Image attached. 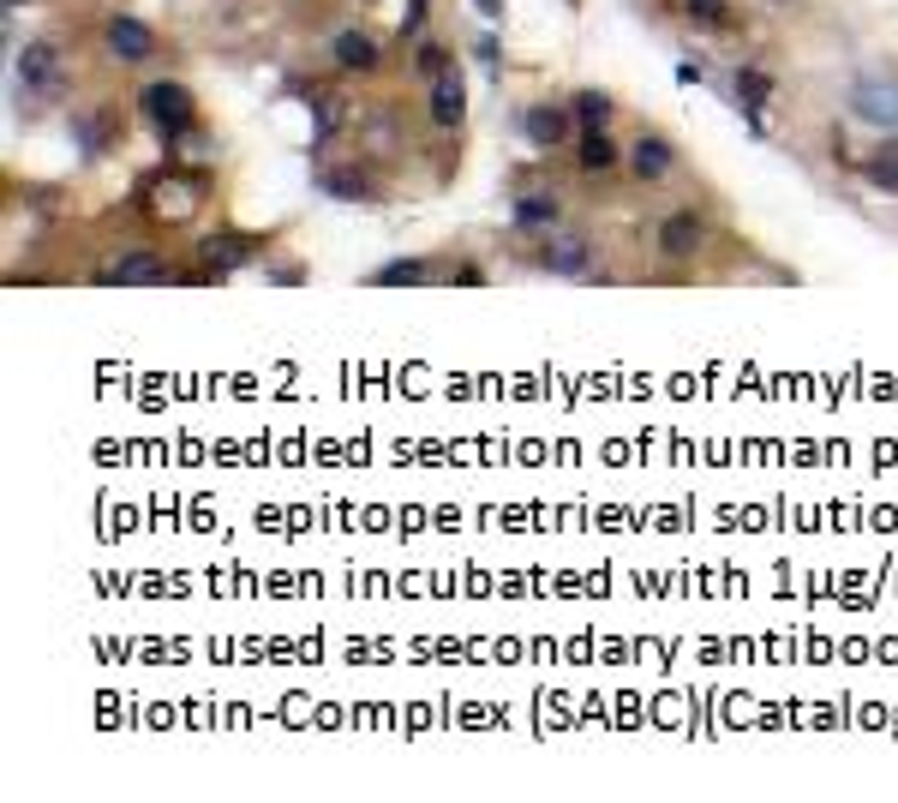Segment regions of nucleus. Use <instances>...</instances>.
<instances>
[{
    "label": "nucleus",
    "mask_w": 898,
    "mask_h": 803,
    "mask_svg": "<svg viewBox=\"0 0 898 803\" xmlns=\"http://www.w3.org/2000/svg\"><path fill=\"white\" fill-rule=\"evenodd\" d=\"M138 108H145V121L162 133V145H169V150L192 133V126H198V102H192V91H186V84H169V79L145 84Z\"/></svg>",
    "instance_id": "f257e3e1"
},
{
    "label": "nucleus",
    "mask_w": 898,
    "mask_h": 803,
    "mask_svg": "<svg viewBox=\"0 0 898 803\" xmlns=\"http://www.w3.org/2000/svg\"><path fill=\"white\" fill-rule=\"evenodd\" d=\"M169 259L162 252H150V246H133V252H120V259H108L96 271V283L102 288H138V283H169Z\"/></svg>",
    "instance_id": "f03ea898"
},
{
    "label": "nucleus",
    "mask_w": 898,
    "mask_h": 803,
    "mask_svg": "<svg viewBox=\"0 0 898 803\" xmlns=\"http://www.w3.org/2000/svg\"><path fill=\"white\" fill-rule=\"evenodd\" d=\"M102 43H108V55L120 60V67H145V60L157 55V31H150L145 19H133V12H114Z\"/></svg>",
    "instance_id": "7ed1b4c3"
},
{
    "label": "nucleus",
    "mask_w": 898,
    "mask_h": 803,
    "mask_svg": "<svg viewBox=\"0 0 898 803\" xmlns=\"http://www.w3.org/2000/svg\"><path fill=\"white\" fill-rule=\"evenodd\" d=\"M252 252H258V240H246V234H210L198 246V283H216V276H228V271H240V264H252Z\"/></svg>",
    "instance_id": "20e7f679"
},
{
    "label": "nucleus",
    "mask_w": 898,
    "mask_h": 803,
    "mask_svg": "<svg viewBox=\"0 0 898 803\" xmlns=\"http://www.w3.org/2000/svg\"><path fill=\"white\" fill-rule=\"evenodd\" d=\"M12 60H19L24 91H36V96H60V48H55V43H24Z\"/></svg>",
    "instance_id": "39448f33"
},
{
    "label": "nucleus",
    "mask_w": 898,
    "mask_h": 803,
    "mask_svg": "<svg viewBox=\"0 0 898 803\" xmlns=\"http://www.w3.org/2000/svg\"><path fill=\"white\" fill-rule=\"evenodd\" d=\"M539 264H545L551 276H594V246H587L582 234H557V228H551V240L539 246Z\"/></svg>",
    "instance_id": "423d86ee"
},
{
    "label": "nucleus",
    "mask_w": 898,
    "mask_h": 803,
    "mask_svg": "<svg viewBox=\"0 0 898 803\" xmlns=\"http://www.w3.org/2000/svg\"><path fill=\"white\" fill-rule=\"evenodd\" d=\"M707 246V228H701V216L695 210H671L659 222V252L671 264H683V259H695V252Z\"/></svg>",
    "instance_id": "0eeeda50"
},
{
    "label": "nucleus",
    "mask_w": 898,
    "mask_h": 803,
    "mask_svg": "<svg viewBox=\"0 0 898 803\" xmlns=\"http://www.w3.org/2000/svg\"><path fill=\"white\" fill-rule=\"evenodd\" d=\"M330 60H336V72H348V79H371V72L383 67L378 43H371L366 31H336L330 36Z\"/></svg>",
    "instance_id": "6e6552de"
},
{
    "label": "nucleus",
    "mask_w": 898,
    "mask_h": 803,
    "mask_svg": "<svg viewBox=\"0 0 898 803\" xmlns=\"http://www.w3.org/2000/svg\"><path fill=\"white\" fill-rule=\"evenodd\" d=\"M629 174H635V181H665V174L677 169V150H671V138H659V133H641L635 145H629Z\"/></svg>",
    "instance_id": "1a4fd4ad"
},
{
    "label": "nucleus",
    "mask_w": 898,
    "mask_h": 803,
    "mask_svg": "<svg viewBox=\"0 0 898 803\" xmlns=\"http://www.w3.org/2000/svg\"><path fill=\"white\" fill-rule=\"evenodd\" d=\"M851 108L863 114L868 126H887V133H898V84H887V79H856Z\"/></svg>",
    "instance_id": "9d476101"
},
{
    "label": "nucleus",
    "mask_w": 898,
    "mask_h": 803,
    "mask_svg": "<svg viewBox=\"0 0 898 803\" xmlns=\"http://www.w3.org/2000/svg\"><path fill=\"white\" fill-rule=\"evenodd\" d=\"M569 126H575V114L569 108H551V102H533V108L521 114V133H528L533 150H557L563 138H569Z\"/></svg>",
    "instance_id": "9b49d317"
},
{
    "label": "nucleus",
    "mask_w": 898,
    "mask_h": 803,
    "mask_svg": "<svg viewBox=\"0 0 898 803\" xmlns=\"http://www.w3.org/2000/svg\"><path fill=\"white\" fill-rule=\"evenodd\" d=\"M461 114H468V84H461V72H456V60L431 79V126H461Z\"/></svg>",
    "instance_id": "f8f14e48"
},
{
    "label": "nucleus",
    "mask_w": 898,
    "mask_h": 803,
    "mask_svg": "<svg viewBox=\"0 0 898 803\" xmlns=\"http://www.w3.org/2000/svg\"><path fill=\"white\" fill-rule=\"evenodd\" d=\"M318 193L342 198V204H366L371 198V181L359 169H318Z\"/></svg>",
    "instance_id": "ddd939ff"
},
{
    "label": "nucleus",
    "mask_w": 898,
    "mask_h": 803,
    "mask_svg": "<svg viewBox=\"0 0 898 803\" xmlns=\"http://www.w3.org/2000/svg\"><path fill=\"white\" fill-rule=\"evenodd\" d=\"M767 96H773V79H767V72H755V67H737V108L749 114L755 133H761V108H767Z\"/></svg>",
    "instance_id": "4468645a"
},
{
    "label": "nucleus",
    "mask_w": 898,
    "mask_h": 803,
    "mask_svg": "<svg viewBox=\"0 0 898 803\" xmlns=\"http://www.w3.org/2000/svg\"><path fill=\"white\" fill-rule=\"evenodd\" d=\"M575 162H582V174H611L623 162V150L611 145L606 133H582V145H575Z\"/></svg>",
    "instance_id": "2eb2a0df"
},
{
    "label": "nucleus",
    "mask_w": 898,
    "mask_h": 803,
    "mask_svg": "<svg viewBox=\"0 0 898 803\" xmlns=\"http://www.w3.org/2000/svg\"><path fill=\"white\" fill-rule=\"evenodd\" d=\"M509 216H516V228H557L563 204H557V193H521Z\"/></svg>",
    "instance_id": "dca6fc26"
},
{
    "label": "nucleus",
    "mask_w": 898,
    "mask_h": 803,
    "mask_svg": "<svg viewBox=\"0 0 898 803\" xmlns=\"http://www.w3.org/2000/svg\"><path fill=\"white\" fill-rule=\"evenodd\" d=\"M569 114H575V126H582V133H606V126H611V114H618V108H611V96L582 91V96L569 102Z\"/></svg>",
    "instance_id": "f3484780"
},
{
    "label": "nucleus",
    "mask_w": 898,
    "mask_h": 803,
    "mask_svg": "<svg viewBox=\"0 0 898 803\" xmlns=\"http://www.w3.org/2000/svg\"><path fill=\"white\" fill-rule=\"evenodd\" d=\"M198 174H192V181L186 186H157V193H150V198H157V204H150V210H157V216H169V222H180V216H192V198H198Z\"/></svg>",
    "instance_id": "a211bd4d"
},
{
    "label": "nucleus",
    "mask_w": 898,
    "mask_h": 803,
    "mask_svg": "<svg viewBox=\"0 0 898 803\" xmlns=\"http://www.w3.org/2000/svg\"><path fill=\"white\" fill-rule=\"evenodd\" d=\"M863 174H868V186H880V193L898 198V138H887V145L863 162Z\"/></svg>",
    "instance_id": "6ab92c4d"
},
{
    "label": "nucleus",
    "mask_w": 898,
    "mask_h": 803,
    "mask_svg": "<svg viewBox=\"0 0 898 803\" xmlns=\"http://www.w3.org/2000/svg\"><path fill=\"white\" fill-rule=\"evenodd\" d=\"M426 276H431L426 259H390V264H378V271H371V283L395 288V283H426Z\"/></svg>",
    "instance_id": "aec40b11"
},
{
    "label": "nucleus",
    "mask_w": 898,
    "mask_h": 803,
    "mask_svg": "<svg viewBox=\"0 0 898 803\" xmlns=\"http://www.w3.org/2000/svg\"><path fill=\"white\" fill-rule=\"evenodd\" d=\"M72 138H79L84 157H102L108 150V121L102 114H72Z\"/></svg>",
    "instance_id": "412c9836"
},
{
    "label": "nucleus",
    "mask_w": 898,
    "mask_h": 803,
    "mask_svg": "<svg viewBox=\"0 0 898 803\" xmlns=\"http://www.w3.org/2000/svg\"><path fill=\"white\" fill-rule=\"evenodd\" d=\"M683 7H689V19H695V24H707V31H730V24H737V19H730V7H725V0H683Z\"/></svg>",
    "instance_id": "4be33fe9"
},
{
    "label": "nucleus",
    "mask_w": 898,
    "mask_h": 803,
    "mask_svg": "<svg viewBox=\"0 0 898 803\" xmlns=\"http://www.w3.org/2000/svg\"><path fill=\"white\" fill-rule=\"evenodd\" d=\"M414 67H419V79H438V72L449 67V55H444L438 43H419V48H414Z\"/></svg>",
    "instance_id": "5701e85b"
},
{
    "label": "nucleus",
    "mask_w": 898,
    "mask_h": 803,
    "mask_svg": "<svg viewBox=\"0 0 898 803\" xmlns=\"http://www.w3.org/2000/svg\"><path fill=\"white\" fill-rule=\"evenodd\" d=\"M480 7V19H504V0H473Z\"/></svg>",
    "instance_id": "b1692460"
},
{
    "label": "nucleus",
    "mask_w": 898,
    "mask_h": 803,
    "mask_svg": "<svg viewBox=\"0 0 898 803\" xmlns=\"http://www.w3.org/2000/svg\"><path fill=\"white\" fill-rule=\"evenodd\" d=\"M7 7H19V0H7Z\"/></svg>",
    "instance_id": "393cba45"
},
{
    "label": "nucleus",
    "mask_w": 898,
    "mask_h": 803,
    "mask_svg": "<svg viewBox=\"0 0 898 803\" xmlns=\"http://www.w3.org/2000/svg\"><path fill=\"white\" fill-rule=\"evenodd\" d=\"M773 7H785V0H773Z\"/></svg>",
    "instance_id": "a878e982"
}]
</instances>
